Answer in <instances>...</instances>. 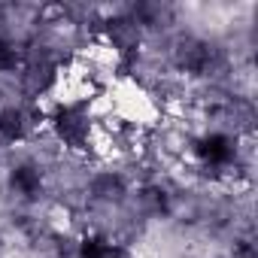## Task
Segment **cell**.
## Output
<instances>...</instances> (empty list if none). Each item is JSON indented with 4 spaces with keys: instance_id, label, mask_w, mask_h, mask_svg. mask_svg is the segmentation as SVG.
I'll list each match as a JSON object with an SVG mask.
<instances>
[{
    "instance_id": "cell-1",
    "label": "cell",
    "mask_w": 258,
    "mask_h": 258,
    "mask_svg": "<svg viewBox=\"0 0 258 258\" xmlns=\"http://www.w3.org/2000/svg\"><path fill=\"white\" fill-rule=\"evenodd\" d=\"M52 124H55L58 137L67 146H73V149H82L85 146V140H88V115L79 106H61L52 115Z\"/></svg>"
},
{
    "instance_id": "cell-2",
    "label": "cell",
    "mask_w": 258,
    "mask_h": 258,
    "mask_svg": "<svg viewBox=\"0 0 258 258\" xmlns=\"http://www.w3.org/2000/svg\"><path fill=\"white\" fill-rule=\"evenodd\" d=\"M198 155H201V161L210 164V167H225V164L234 158V143H231V137H225V134H210V137H204V140L198 143Z\"/></svg>"
},
{
    "instance_id": "cell-3",
    "label": "cell",
    "mask_w": 258,
    "mask_h": 258,
    "mask_svg": "<svg viewBox=\"0 0 258 258\" xmlns=\"http://www.w3.org/2000/svg\"><path fill=\"white\" fill-rule=\"evenodd\" d=\"M176 64L188 73H204L213 64V49L201 40H185L176 52Z\"/></svg>"
},
{
    "instance_id": "cell-4",
    "label": "cell",
    "mask_w": 258,
    "mask_h": 258,
    "mask_svg": "<svg viewBox=\"0 0 258 258\" xmlns=\"http://www.w3.org/2000/svg\"><path fill=\"white\" fill-rule=\"evenodd\" d=\"M10 185L22 195V198H37L40 188H43V176L34 164H19L10 176Z\"/></svg>"
},
{
    "instance_id": "cell-5",
    "label": "cell",
    "mask_w": 258,
    "mask_h": 258,
    "mask_svg": "<svg viewBox=\"0 0 258 258\" xmlns=\"http://www.w3.org/2000/svg\"><path fill=\"white\" fill-rule=\"evenodd\" d=\"M25 112L19 106H7V109H0V137H4L7 143H16L25 137Z\"/></svg>"
},
{
    "instance_id": "cell-6",
    "label": "cell",
    "mask_w": 258,
    "mask_h": 258,
    "mask_svg": "<svg viewBox=\"0 0 258 258\" xmlns=\"http://www.w3.org/2000/svg\"><path fill=\"white\" fill-rule=\"evenodd\" d=\"M79 258H124V252L106 237H85L79 243Z\"/></svg>"
},
{
    "instance_id": "cell-7",
    "label": "cell",
    "mask_w": 258,
    "mask_h": 258,
    "mask_svg": "<svg viewBox=\"0 0 258 258\" xmlns=\"http://www.w3.org/2000/svg\"><path fill=\"white\" fill-rule=\"evenodd\" d=\"M91 191L97 201H118L124 195V182L115 176V173H100L94 182H91Z\"/></svg>"
},
{
    "instance_id": "cell-8",
    "label": "cell",
    "mask_w": 258,
    "mask_h": 258,
    "mask_svg": "<svg viewBox=\"0 0 258 258\" xmlns=\"http://www.w3.org/2000/svg\"><path fill=\"white\" fill-rule=\"evenodd\" d=\"M19 67V49L7 40H0V73H10Z\"/></svg>"
},
{
    "instance_id": "cell-9",
    "label": "cell",
    "mask_w": 258,
    "mask_h": 258,
    "mask_svg": "<svg viewBox=\"0 0 258 258\" xmlns=\"http://www.w3.org/2000/svg\"><path fill=\"white\" fill-rule=\"evenodd\" d=\"M146 204L155 210V213H167V198H164V191L161 188H146Z\"/></svg>"
},
{
    "instance_id": "cell-10",
    "label": "cell",
    "mask_w": 258,
    "mask_h": 258,
    "mask_svg": "<svg viewBox=\"0 0 258 258\" xmlns=\"http://www.w3.org/2000/svg\"><path fill=\"white\" fill-rule=\"evenodd\" d=\"M234 258H258V255L249 240H240V243H234Z\"/></svg>"
}]
</instances>
